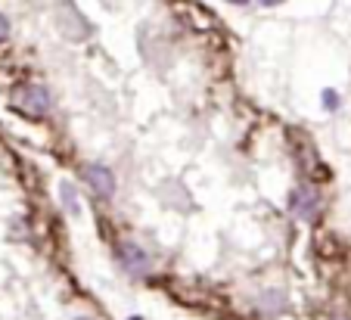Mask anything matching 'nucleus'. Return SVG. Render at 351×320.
Instances as JSON below:
<instances>
[{"instance_id": "nucleus-1", "label": "nucleus", "mask_w": 351, "mask_h": 320, "mask_svg": "<svg viewBox=\"0 0 351 320\" xmlns=\"http://www.w3.org/2000/svg\"><path fill=\"white\" fill-rule=\"evenodd\" d=\"M292 214L295 218H305V221H311L314 214L320 212V196H317V190H311V187H298L295 193H292Z\"/></svg>"}, {"instance_id": "nucleus-7", "label": "nucleus", "mask_w": 351, "mask_h": 320, "mask_svg": "<svg viewBox=\"0 0 351 320\" xmlns=\"http://www.w3.org/2000/svg\"><path fill=\"white\" fill-rule=\"evenodd\" d=\"M336 103H339V100H336V94H326V106L336 109Z\"/></svg>"}, {"instance_id": "nucleus-4", "label": "nucleus", "mask_w": 351, "mask_h": 320, "mask_svg": "<svg viewBox=\"0 0 351 320\" xmlns=\"http://www.w3.org/2000/svg\"><path fill=\"white\" fill-rule=\"evenodd\" d=\"M19 103L25 106V112L32 115H44L47 106H50V97H47L44 87H25V94L19 97Z\"/></svg>"}, {"instance_id": "nucleus-5", "label": "nucleus", "mask_w": 351, "mask_h": 320, "mask_svg": "<svg viewBox=\"0 0 351 320\" xmlns=\"http://www.w3.org/2000/svg\"><path fill=\"white\" fill-rule=\"evenodd\" d=\"M62 199H66V206H69V212H78V196L72 193V187H62Z\"/></svg>"}, {"instance_id": "nucleus-6", "label": "nucleus", "mask_w": 351, "mask_h": 320, "mask_svg": "<svg viewBox=\"0 0 351 320\" xmlns=\"http://www.w3.org/2000/svg\"><path fill=\"white\" fill-rule=\"evenodd\" d=\"M7 32H10V22H7V19H3V16H0V40L7 38Z\"/></svg>"}, {"instance_id": "nucleus-2", "label": "nucleus", "mask_w": 351, "mask_h": 320, "mask_svg": "<svg viewBox=\"0 0 351 320\" xmlns=\"http://www.w3.org/2000/svg\"><path fill=\"white\" fill-rule=\"evenodd\" d=\"M119 255H121V267H125L128 273H134V277H143V273L149 271V258H146V252L137 243H121Z\"/></svg>"}, {"instance_id": "nucleus-3", "label": "nucleus", "mask_w": 351, "mask_h": 320, "mask_svg": "<svg viewBox=\"0 0 351 320\" xmlns=\"http://www.w3.org/2000/svg\"><path fill=\"white\" fill-rule=\"evenodd\" d=\"M84 177H87V184H90L97 193L112 196L115 180H112V171H109L106 165H87V168H84Z\"/></svg>"}]
</instances>
